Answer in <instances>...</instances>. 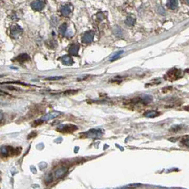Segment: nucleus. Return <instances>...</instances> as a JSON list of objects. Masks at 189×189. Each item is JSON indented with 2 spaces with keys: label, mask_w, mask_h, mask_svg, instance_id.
Returning <instances> with one entry per match:
<instances>
[{
  "label": "nucleus",
  "mask_w": 189,
  "mask_h": 189,
  "mask_svg": "<svg viewBox=\"0 0 189 189\" xmlns=\"http://www.w3.org/2000/svg\"><path fill=\"white\" fill-rule=\"evenodd\" d=\"M181 70L178 69H172L169 70V72L166 73V75H165V79L170 80V81H173V80H176L178 79L181 76Z\"/></svg>",
  "instance_id": "f257e3e1"
},
{
  "label": "nucleus",
  "mask_w": 189,
  "mask_h": 189,
  "mask_svg": "<svg viewBox=\"0 0 189 189\" xmlns=\"http://www.w3.org/2000/svg\"><path fill=\"white\" fill-rule=\"evenodd\" d=\"M78 129V127L73 124H62L60 125L58 128L57 130L62 133H72L74 131Z\"/></svg>",
  "instance_id": "f03ea898"
},
{
  "label": "nucleus",
  "mask_w": 189,
  "mask_h": 189,
  "mask_svg": "<svg viewBox=\"0 0 189 189\" xmlns=\"http://www.w3.org/2000/svg\"><path fill=\"white\" fill-rule=\"evenodd\" d=\"M46 5V2L44 0H34V2L31 4V6L34 11H41L44 8Z\"/></svg>",
  "instance_id": "7ed1b4c3"
},
{
  "label": "nucleus",
  "mask_w": 189,
  "mask_h": 189,
  "mask_svg": "<svg viewBox=\"0 0 189 189\" xmlns=\"http://www.w3.org/2000/svg\"><path fill=\"white\" fill-rule=\"evenodd\" d=\"M11 36L14 39H17L22 34L23 30L18 25H13L11 27Z\"/></svg>",
  "instance_id": "20e7f679"
},
{
  "label": "nucleus",
  "mask_w": 189,
  "mask_h": 189,
  "mask_svg": "<svg viewBox=\"0 0 189 189\" xmlns=\"http://www.w3.org/2000/svg\"><path fill=\"white\" fill-rule=\"evenodd\" d=\"M85 134L87 136V137L95 139V138L100 137V136L103 135V132L101 129H90V130L88 131L87 132H86V133H85Z\"/></svg>",
  "instance_id": "39448f33"
},
{
  "label": "nucleus",
  "mask_w": 189,
  "mask_h": 189,
  "mask_svg": "<svg viewBox=\"0 0 189 189\" xmlns=\"http://www.w3.org/2000/svg\"><path fill=\"white\" fill-rule=\"evenodd\" d=\"M94 33L93 31H88L83 34L82 37V42L84 44H90L93 41Z\"/></svg>",
  "instance_id": "423d86ee"
},
{
  "label": "nucleus",
  "mask_w": 189,
  "mask_h": 189,
  "mask_svg": "<svg viewBox=\"0 0 189 189\" xmlns=\"http://www.w3.org/2000/svg\"><path fill=\"white\" fill-rule=\"evenodd\" d=\"M61 115V113L60 112H58V111H53V112L48 113V114L45 115V116H44L41 120H40V121H41V122L49 121V120L58 117L59 115Z\"/></svg>",
  "instance_id": "0eeeda50"
},
{
  "label": "nucleus",
  "mask_w": 189,
  "mask_h": 189,
  "mask_svg": "<svg viewBox=\"0 0 189 189\" xmlns=\"http://www.w3.org/2000/svg\"><path fill=\"white\" fill-rule=\"evenodd\" d=\"M72 11V7L69 4H65L63 5L61 9V13L63 16H68L70 15V14Z\"/></svg>",
  "instance_id": "6e6552de"
},
{
  "label": "nucleus",
  "mask_w": 189,
  "mask_h": 189,
  "mask_svg": "<svg viewBox=\"0 0 189 189\" xmlns=\"http://www.w3.org/2000/svg\"><path fill=\"white\" fill-rule=\"evenodd\" d=\"M166 5L168 8L171 9V10H174L178 7V0H168Z\"/></svg>",
  "instance_id": "1a4fd4ad"
},
{
  "label": "nucleus",
  "mask_w": 189,
  "mask_h": 189,
  "mask_svg": "<svg viewBox=\"0 0 189 189\" xmlns=\"http://www.w3.org/2000/svg\"><path fill=\"white\" fill-rule=\"evenodd\" d=\"M79 44H73L71 45V46L69 48V53L70 55L73 56H76L78 55V53L79 51Z\"/></svg>",
  "instance_id": "9d476101"
},
{
  "label": "nucleus",
  "mask_w": 189,
  "mask_h": 189,
  "mask_svg": "<svg viewBox=\"0 0 189 189\" xmlns=\"http://www.w3.org/2000/svg\"><path fill=\"white\" fill-rule=\"evenodd\" d=\"M61 59V61H62L63 64H65L66 65H72L73 63V58L68 55L63 56Z\"/></svg>",
  "instance_id": "9b49d317"
},
{
  "label": "nucleus",
  "mask_w": 189,
  "mask_h": 189,
  "mask_svg": "<svg viewBox=\"0 0 189 189\" xmlns=\"http://www.w3.org/2000/svg\"><path fill=\"white\" fill-rule=\"evenodd\" d=\"M16 60L19 61V62L23 63V62H26V61H28L29 60H30V57L28 55L27 53H23L21 54L19 56H17L16 58Z\"/></svg>",
  "instance_id": "f8f14e48"
},
{
  "label": "nucleus",
  "mask_w": 189,
  "mask_h": 189,
  "mask_svg": "<svg viewBox=\"0 0 189 189\" xmlns=\"http://www.w3.org/2000/svg\"><path fill=\"white\" fill-rule=\"evenodd\" d=\"M66 171H67V169H66L65 167L60 168V169H58L56 171L55 176L56 178H61V177L64 176L66 173Z\"/></svg>",
  "instance_id": "ddd939ff"
},
{
  "label": "nucleus",
  "mask_w": 189,
  "mask_h": 189,
  "mask_svg": "<svg viewBox=\"0 0 189 189\" xmlns=\"http://www.w3.org/2000/svg\"><path fill=\"white\" fill-rule=\"evenodd\" d=\"M159 115L160 113L155 110H149L144 113V116H145L146 117H152V118L159 116Z\"/></svg>",
  "instance_id": "4468645a"
},
{
  "label": "nucleus",
  "mask_w": 189,
  "mask_h": 189,
  "mask_svg": "<svg viewBox=\"0 0 189 189\" xmlns=\"http://www.w3.org/2000/svg\"><path fill=\"white\" fill-rule=\"evenodd\" d=\"M125 23L127 26H129V27H132V26L134 25L135 23V19L134 18L131 17V16H129V17L127 18V19L125 20Z\"/></svg>",
  "instance_id": "2eb2a0df"
},
{
  "label": "nucleus",
  "mask_w": 189,
  "mask_h": 189,
  "mask_svg": "<svg viewBox=\"0 0 189 189\" xmlns=\"http://www.w3.org/2000/svg\"><path fill=\"white\" fill-rule=\"evenodd\" d=\"M66 30H67V23H63L62 25L61 26L60 28H59V32L62 35H65Z\"/></svg>",
  "instance_id": "dca6fc26"
},
{
  "label": "nucleus",
  "mask_w": 189,
  "mask_h": 189,
  "mask_svg": "<svg viewBox=\"0 0 189 189\" xmlns=\"http://www.w3.org/2000/svg\"><path fill=\"white\" fill-rule=\"evenodd\" d=\"M122 53H123V51H119V52H117V53H116L115 54V55H113L112 56V58H110V60H112V61H114L115 59H116V58H117L118 57H119V56L121 55Z\"/></svg>",
  "instance_id": "f3484780"
},
{
  "label": "nucleus",
  "mask_w": 189,
  "mask_h": 189,
  "mask_svg": "<svg viewBox=\"0 0 189 189\" xmlns=\"http://www.w3.org/2000/svg\"><path fill=\"white\" fill-rule=\"evenodd\" d=\"M181 142H182V144H183L184 145H186V146H188V136L187 135V136H186V140H185V139H184V137L183 138V139H182V141H181Z\"/></svg>",
  "instance_id": "a211bd4d"
},
{
  "label": "nucleus",
  "mask_w": 189,
  "mask_h": 189,
  "mask_svg": "<svg viewBox=\"0 0 189 189\" xmlns=\"http://www.w3.org/2000/svg\"><path fill=\"white\" fill-rule=\"evenodd\" d=\"M64 78L63 77H59V76H56V77H51V78H46V80H61Z\"/></svg>",
  "instance_id": "6ab92c4d"
},
{
  "label": "nucleus",
  "mask_w": 189,
  "mask_h": 189,
  "mask_svg": "<svg viewBox=\"0 0 189 189\" xmlns=\"http://www.w3.org/2000/svg\"><path fill=\"white\" fill-rule=\"evenodd\" d=\"M2 117H3V115H2V113L0 112V121L2 120Z\"/></svg>",
  "instance_id": "aec40b11"
},
{
  "label": "nucleus",
  "mask_w": 189,
  "mask_h": 189,
  "mask_svg": "<svg viewBox=\"0 0 189 189\" xmlns=\"http://www.w3.org/2000/svg\"><path fill=\"white\" fill-rule=\"evenodd\" d=\"M5 94V93H4V92L0 90V95H1V94Z\"/></svg>",
  "instance_id": "412c9836"
}]
</instances>
